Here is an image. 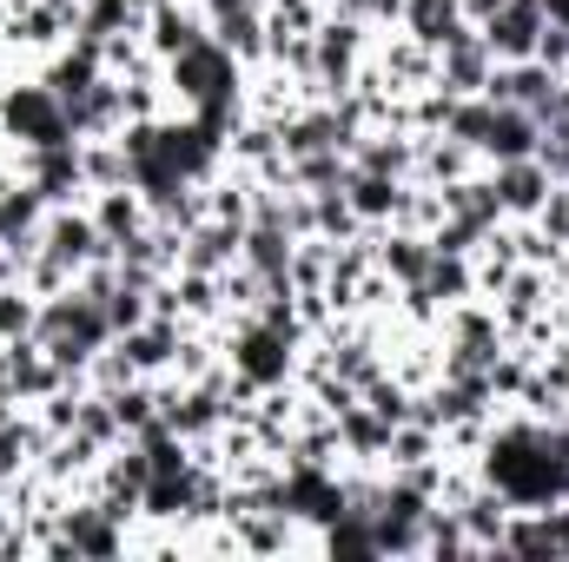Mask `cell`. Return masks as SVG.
I'll return each mask as SVG.
<instances>
[{"mask_svg": "<svg viewBox=\"0 0 569 562\" xmlns=\"http://www.w3.org/2000/svg\"><path fill=\"white\" fill-rule=\"evenodd\" d=\"M425 456H443V443H437V430L418 418L391 423V450H385V470H411V463H425Z\"/></svg>", "mask_w": 569, "mask_h": 562, "instance_id": "ac0fdd59", "label": "cell"}, {"mask_svg": "<svg viewBox=\"0 0 569 562\" xmlns=\"http://www.w3.org/2000/svg\"><path fill=\"white\" fill-rule=\"evenodd\" d=\"M186 7H199V0H186Z\"/></svg>", "mask_w": 569, "mask_h": 562, "instance_id": "603a6c76", "label": "cell"}, {"mask_svg": "<svg viewBox=\"0 0 569 562\" xmlns=\"http://www.w3.org/2000/svg\"><path fill=\"white\" fill-rule=\"evenodd\" d=\"M0 127H7V140H20V145H67L73 140L67 107H60V93L47 80H13L0 93Z\"/></svg>", "mask_w": 569, "mask_h": 562, "instance_id": "6da1fadb", "label": "cell"}, {"mask_svg": "<svg viewBox=\"0 0 569 562\" xmlns=\"http://www.w3.org/2000/svg\"><path fill=\"white\" fill-rule=\"evenodd\" d=\"M490 113H497V107H490L483 93H470V100H457V107H450V127H443V133H450V140H463V145H483Z\"/></svg>", "mask_w": 569, "mask_h": 562, "instance_id": "44dd1931", "label": "cell"}, {"mask_svg": "<svg viewBox=\"0 0 569 562\" xmlns=\"http://www.w3.org/2000/svg\"><path fill=\"white\" fill-rule=\"evenodd\" d=\"M351 165L378 179H418V133H365L351 145Z\"/></svg>", "mask_w": 569, "mask_h": 562, "instance_id": "7c38bea8", "label": "cell"}, {"mask_svg": "<svg viewBox=\"0 0 569 562\" xmlns=\"http://www.w3.org/2000/svg\"><path fill=\"white\" fill-rule=\"evenodd\" d=\"M80 179L87 192H107V185H133V152L120 133H100V140H80Z\"/></svg>", "mask_w": 569, "mask_h": 562, "instance_id": "5bb4252c", "label": "cell"}, {"mask_svg": "<svg viewBox=\"0 0 569 562\" xmlns=\"http://www.w3.org/2000/svg\"><path fill=\"white\" fill-rule=\"evenodd\" d=\"M405 185H411V179H378V172H358V165H351V179H345V199H351V212H358L365 225H391V219H398V199H405Z\"/></svg>", "mask_w": 569, "mask_h": 562, "instance_id": "9a60e30c", "label": "cell"}, {"mask_svg": "<svg viewBox=\"0 0 569 562\" xmlns=\"http://www.w3.org/2000/svg\"><path fill=\"white\" fill-rule=\"evenodd\" d=\"M33 324H40V298L27 291V284H0V344H20V338H33Z\"/></svg>", "mask_w": 569, "mask_h": 562, "instance_id": "ffe728a7", "label": "cell"}, {"mask_svg": "<svg viewBox=\"0 0 569 562\" xmlns=\"http://www.w3.org/2000/svg\"><path fill=\"white\" fill-rule=\"evenodd\" d=\"M490 67H497V53H490V40H483L477 27H457V33L437 47V87H443L450 100L483 93V87H490Z\"/></svg>", "mask_w": 569, "mask_h": 562, "instance_id": "3957f363", "label": "cell"}, {"mask_svg": "<svg viewBox=\"0 0 569 562\" xmlns=\"http://www.w3.org/2000/svg\"><path fill=\"white\" fill-rule=\"evenodd\" d=\"M311 212H318V239H331V245H345V239H358V232H365V219L351 212L345 185H331V192H311Z\"/></svg>", "mask_w": 569, "mask_h": 562, "instance_id": "d6986e66", "label": "cell"}, {"mask_svg": "<svg viewBox=\"0 0 569 562\" xmlns=\"http://www.w3.org/2000/svg\"><path fill=\"white\" fill-rule=\"evenodd\" d=\"M537 145H543V127H537V113H523V107H497L490 113V133H483V165H503V159H537Z\"/></svg>", "mask_w": 569, "mask_h": 562, "instance_id": "30bf717a", "label": "cell"}, {"mask_svg": "<svg viewBox=\"0 0 569 562\" xmlns=\"http://www.w3.org/2000/svg\"><path fill=\"white\" fill-rule=\"evenodd\" d=\"M113 344L127 351V364H133L140 378H166V371H172V351H179V324H172V318H146L133 331H113Z\"/></svg>", "mask_w": 569, "mask_h": 562, "instance_id": "9c48e42d", "label": "cell"}, {"mask_svg": "<svg viewBox=\"0 0 569 562\" xmlns=\"http://www.w3.org/2000/svg\"><path fill=\"white\" fill-rule=\"evenodd\" d=\"M345 179H351V152H338V145L291 159V185H305V192H331V185H345Z\"/></svg>", "mask_w": 569, "mask_h": 562, "instance_id": "e0dca14e", "label": "cell"}, {"mask_svg": "<svg viewBox=\"0 0 569 562\" xmlns=\"http://www.w3.org/2000/svg\"><path fill=\"white\" fill-rule=\"evenodd\" d=\"M543 27H550V7H543V0H510V7H503L497 20H483L477 33L490 40V53H497V60H537Z\"/></svg>", "mask_w": 569, "mask_h": 562, "instance_id": "5b68a950", "label": "cell"}, {"mask_svg": "<svg viewBox=\"0 0 569 562\" xmlns=\"http://www.w3.org/2000/svg\"><path fill=\"white\" fill-rule=\"evenodd\" d=\"M239 252H246V225L199 219V225L179 239V272H206V279H219V272L239 265Z\"/></svg>", "mask_w": 569, "mask_h": 562, "instance_id": "277c9868", "label": "cell"}, {"mask_svg": "<svg viewBox=\"0 0 569 562\" xmlns=\"http://www.w3.org/2000/svg\"><path fill=\"white\" fill-rule=\"evenodd\" d=\"M206 33H212V27H206V13H199V7H186V0H159V7L146 13V47H152L159 60L192 53Z\"/></svg>", "mask_w": 569, "mask_h": 562, "instance_id": "52a82bcc", "label": "cell"}, {"mask_svg": "<svg viewBox=\"0 0 569 562\" xmlns=\"http://www.w3.org/2000/svg\"><path fill=\"white\" fill-rule=\"evenodd\" d=\"M470 172H483V152L477 145L450 140V133H418V179L425 185H457Z\"/></svg>", "mask_w": 569, "mask_h": 562, "instance_id": "8fae6325", "label": "cell"}, {"mask_svg": "<svg viewBox=\"0 0 569 562\" xmlns=\"http://www.w3.org/2000/svg\"><path fill=\"white\" fill-rule=\"evenodd\" d=\"M371 67L385 73V87L391 93H425L437 87V47H425L418 33H405V27H378V40H371Z\"/></svg>", "mask_w": 569, "mask_h": 562, "instance_id": "7a4b0ae2", "label": "cell"}, {"mask_svg": "<svg viewBox=\"0 0 569 562\" xmlns=\"http://www.w3.org/2000/svg\"><path fill=\"white\" fill-rule=\"evenodd\" d=\"M0 140H7V127H0Z\"/></svg>", "mask_w": 569, "mask_h": 562, "instance_id": "cb8c5ba5", "label": "cell"}, {"mask_svg": "<svg viewBox=\"0 0 569 562\" xmlns=\"http://www.w3.org/2000/svg\"><path fill=\"white\" fill-rule=\"evenodd\" d=\"M212 27V40L239 60V67H259L266 60V13L259 7H232V13H212L206 20Z\"/></svg>", "mask_w": 569, "mask_h": 562, "instance_id": "4fadbf2b", "label": "cell"}, {"mask_svg": "<svg viewBox=\"0 0 569 562\" xmlns=\"http://www.w3.org/2000/svg\"><path fill=\"white\" fill-rule=\"evenodd\" d=\"M152 7H159V0H133V13H152Z\"/></svg>", "mask_w": 569, "mask_h": 562, "instance_id": "7402d4cb", "label": "cell"}, {"mask_svg": "<svg viewBox=\"0 0 569 562\" xmlns=\"http://www.w3.org/2000/svg\"><path fill=\"white\" fill-rule=\"evenodd\" d=\"M87 212H93V225H100V239H107L113 252H120L133 232L152 225V205H146L140 185H107V192H93V199H87Z\"/></svg>", "mask_w": 569, "mask_h": 562, "instance_id": "ba28073f", "label": "cell"}, {"mask_svg": "<svg viewBox=\"0 0 569 562\" xmlns=\"http://www.w3.org/2000/svg\"><path fill=\"white\" fill-rule=\"evenodd\" d=\"M490 185H497L503 219H537V205L550 199L557 172H550L543 159H503V165H490Z\"/></svg>", "mask_w": 569, "mask_h": 562, "instance_id": "8992f818", "label": "cell"}, {"mask_svg": "<svg viewBox=\"0 0 569 562\" xmlns=\"http://www.w3.org/2000/svg\"><path fill=\"white\" fill-rule=\"evenodd\" d=\"M398 27H405V33H418L425 47H443V40H450L457 27H470V20H463V0H405Z\"/></svg>", "mask_w": 569, "mask_h": 562, "instance_id": "2e32d148", "label": "cell"}]
</instances>
